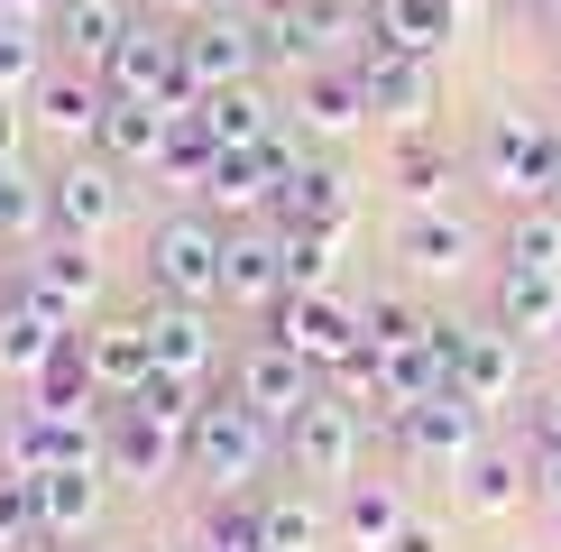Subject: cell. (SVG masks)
<instances>
[{"label": "cell", "instance_id": "6da1fadb", "mask_svg": "<svg viewBox=\"0 0 561 552\" xmlns=\"http://www.w3.org/2000/svg\"><path fill=\"white\" fill-rule=\"evenodd\" d=\"M267 451H276V424H259L240 396H203L194 433H184V470H194L213 497H240L249 479L267 470Z\"/></svg>", "mask_w": 561, "mask_h": 552}, {"label": "cell", "instance_id": "7a4b0ae2", "mask_svg": "<svg viewBox=\"0 0 561 552\" xmlns=\"http://www.w3.org/2000/svg\"><path fill=\"white\" fill-rule=\"evenodd\" d=\"M221 258H230V230L213 212H175L148 230V286L167 304H221Z\"/></svg>", "mask_w": 561, "mask_h": 552}, {"label": "cell", "instance_id": "3957f363", "mask_svg": "<svg viewBox=\"0 0 561 552\" xmlns=\"http://www.w3.org/2000/svg\"><path fill=\"white\" fill-rule=\"evenodd\" d=\"M552 166H561V129L552 120H534V111H497L488 120V138H479V175H488V194L497 203H543V184H552Z\"/></svg>", "mask_w": 561, "mask_h": 552}, {"label": "cell", "instance_id": "277c9868", "mask_svg": "<svg viewBox=\"0 0 561 552\" xmlns=\"http://www.w3.org/2000/svg\"><path fill=\"white\" fill-rule=\"evenodd\" d=\"M267 332L286 341V350H304L313 368H341V359L368 350V304H350L341 286H322V295H276V304H267Z\"/></svg>", "mask_w": 561, "mask_h": 552}, {"label": "cell", "instance_id": "5b68a950", "mask_svg": "<svg viewBox=\"0 0 561 552\" xmlns=\"http://www.w3.org/2000/svg\"><path fill=\"white\" fill-rule=\"evenodd\" d=\"M359 442H368V414L341 396H313L286 424V460H295V479H332V488H350V479H359Z\"/></svg>", "mask_w": 561, "mask_h": 552}, {"label": "cell", "instance_id": "8992f818", "mask_svg": "<svg viewBox=\"0 0 561 552\" xmlns=\"http://www.w3.org/2000/svg\"><path fill=\"white\" fill-rule=\"evenodd\" d=\"M230 396L259 414V424H276V433H286L295 414L322 396V387H313V359H304V350H286V341L267 332V341H249V350H240V368H230Z\"/></svg>", "mask_w": 561, "mask_h": 552}, {"label": "cell", "instance_id": "52a82bcc", "mask_svg": "<svg viewBox=\"0 0 561 552\" xmlns=\"http://www.w3.org/2000/svg\"><path fill=\"white\" fill-rule=\"evenodd\" d=\"M184 433H194V424H167V414H148V405H111V424H102L111 479H138V488L175 479L184 470Z\"/></svg>", "mask_w": 561, "mask_h": 552}, {"label": "cell", "instance_id": "ba28073f", "mask_svg": "<svg viewBox=\"0 0 561 552\" xmlns=\"http://www.w3.org/2000/svg\"><path fill=\"white\" fill-rule=\"evenodd\" d=\"M359 83H368V120H387L396 138L433 129V111H442V56H359Z\"/></svg>", "mask_w": 561, "mask_h": 552}, {"label": "cell", "instance_id": "9c48e42d", "mask_svg": "<svg viewBox=\"0 0 561 552\" xmlns=\"http://www.w3.org/2000/svg\"><path fill=\"white\" fill-rule=\"evenodd\" d=\"M479 424H488V405H470L460 387H442V396L396 414V442H405L414 460H433V470H460V460L479 451Z\"/></svg>", "mask_w": 561, "mask_h": 552}, {"label": "cell", "instance_id": "30bf717a", "mask_svg": "<svg viewBox=\"0 0 561 552\" xmlns=\"http://www.w3.org/2000/svg\"><path fill=\"white\" fill-rule=\"evenodd\" d=\"M259 28L249 19H184V83L194 92H221V83H259Z\"/></svg>", "mask_w": 561, "mask_h": 552}, {"label": "cell", "instance_id": "8fae6325", "mask_svg": "<svg viewBox=\"0 0 561 552\" xmlns=\"http://www.w3.org/2000/svg\"><path fill=\"white\" fill-rule=\"evenodd\" d=\"M102 111H111V92H102V74H83V65L37 74V92H28V120L56 138V148H102Z\"/></svg>", "mask_w": 561, "mask_h": 552}, {"label": "cell", "instance_id": "7c38bea8", "mask_svg": "<svg viewBox=\"0 0 561 552\" xmlns=\"http://www.w3.org/2000/svg\"><path fill=\"white\" fill-rule=\"evenodd\" d=\"M451 387L470 405H516V387H525V341L506 332V322H488V332H460V350H451Z\"/></svg>", "mask_w": 561, "mask_h": 552}, {"label": "cell", "instance_id": "4fadbf2b", "mask_svg": "<svg viewBox=\"0 0 561 552\" xmlns=\"http://www.w3.org/2000/svg\"><path fill=\"white\" fill-rule=\"evenodd\" d=\"M46 184H56V230H75V240H102V230H121V212H129L111 157H75V166H56Z\"/></svg>", "mask_w": 561, "mask_h": 552}, {"label": "cell", "instance_id": "5bb4252c", "mask_svg": "<svg viewBox=\"0 0 561 552\" xmlns=\"http://www.w3.org/2000/svg\"><path fill=\"white\" fill-rule=\"evenodd\" d=\"M138 322H148V350H157V368H167V378H213V368H221L213 304H167V295H157Z\"/></svg>", "mask_w": 561, "mask_h": 552}, {"label": "cell", "instance_id": "9a60e30c", "mask_svg": "<svg viewBox=\"0 0 561 552\" xmlns=\"http://www.w3.org/2000/svg\"><path fill=\"white\" fill-rule=\"evenodd\" d=\"M28 276L37 304H56L65 322H83V304L102 295V258H92V240H75V230H56V240H37V258L19 267Z\"/></svg>", "mask_w": 561, "mask_h": 552}, {"label": "cell", "instance_id": "2e32d148", "mask_svg": "<svg viewBox=\"0 0 561 552\" xmlns=\"http://www.w3.org/2000/svg\"><path fill=\"white\" fill-rule=\"evenodd\" d=\"M460 37L451 0H368V46L359 56H442Z\"/></svg>", "mask_w": 561, "mask_h": 552}, {"label": "cell", "instance_id": "e0dca14e", "mask_svg": "<svg viewBox=\"0 0 561 552\" xmlns=\"http://www.w3.org/2000/svg\"><path fill=\"white\" fill-rule=\"evenodd\" d=\"M65 332H75V322H65L56 304H37V295H28V276H19V286L0 295V378H19V387H28Z\"/></svg>", "mask_w": 561, "mask_h": 552}, {"label": "cell", "instance_id": "ac0fdd59", "mask_svg": "<svg viewBox=\"0 0 561 552\" xmlns=\"http://www.w3.org/2000/svg\"><path fill=\"white\" fill-rule=\"evenodd\" d=\"M286 295V230L276 221H249L230 230V258H221V304H276Z\"/></svg>", "mask_w": 561, "mask_h": 552}, {"label": "cell", "instance_id": "d6986e66", "mask_svg": "<svg viewBox=\"0 0 561 552\" xmlns=\"http://www.w3.org/2000/svg\"><path fill=\"white\" fill-rule=\"evenodd\" d=\"M470 221L451 212V203H414L405 221H396V258H405V276H460L470 267Z\"/></svg>", "mask_w": 561, "mask_h": 552}, {"label": "cell", "instance_id": "ffe728a7", "mask_svg": "<svg viewBox=\"0 0 561 552\" xmlns=\"http://www.w3.org/2000/svg\"><path fill=\"white\" fill-rule=\"evenodd\" d=\"M167 129H175V111H167V102L111 92V111H102V157H111L121 175H157V157H167Z\"/></svg>", "mask_w": 561, "mask_h": 552}, {"label": "cell", "instance_id": "44dd1931", "mask_svg": "<svg viewBox=\"0 0 561 552\" xmlns=\"http://www.w3.org/2000/svg\"><path fill=\"white\" fill-rule=\"evenodd\" d=\"M83 350H92V387H102V405H129L138 387L157 378L148 322H92V332H83Z\"/></svg>", "mask_w": 561, "mask_h": 552}, {"label": "cell", "instance_id": "7402d4cb", "mask_svg": "<svg viewBox=\"0 0 561 552\" xmlns=\"http://www.w3.org/2000/svg\"><path fill=\"white\" fill-rule=\"evenodd\" d=\"M295 120L313 138H350L368 120V83L359 65H313V74H295Z\"/></svg>", "mask_w": 561, "mask_h": 552}, {"label": "cell", "instance_id": "603a6c76", "mask_svg": "<svg viewBox=\"0 0 561 552\" xmlns=\"http://www.w3.org/2000/svg\"><path fill=\"white\" fill-rule=\"evenodd\" d=\"M102 479L111 470H46L37 479V534L46 543H83L102 525Z\"/></svg>", "mask_w": 561, "mask_h": 552}, {"label": "cell", "instance_id": "cb8c5ba5", "mask_svg": "<svg viewBox=\"0 0 561 552\" xmlns=\"http://www.w3.org/2000/svg\"><path fill=\"white\" fill-rule=\"evenodd\" d=\"M276 221H322V230H350L359 221V194H350V175L332 157H304L286 175V194H276Z\"/></svg>", "mask_w": 561, "mask_h": 552}, {"label": "cell", "instance_id": "d4e9b609", "mask_svg": "<svg viewBox=\"0 0 561 552\" xmlns=\"http://www.w3.org/2000/svg\"><path fill=\"white\" fill-rule=\"evenodd\" d=\"M129 0H65L56 10V37H65V65H83V74H102L111 65V46L129 37Z\"/></svg>", "mask_w": 561, "mask_h": 552}, {"label": "cell", "instance_id": "484cf974", "mask_svg": "<svg viewBox=\"0 0 561 552\" xmlns=\"http://www.w3.org/2000/svg\"><path fill=\"white\" fill-rule=\"evenodd\" d=\"M405 488L396 479H350L341 488V534H350V552H387L396 534H405Z\"/></svg>", "mask_w": 561, "mask_h": 552}, {"label": "cell", "instance_id": "4316f807", "mask_svg": "<svg viewBox=\"0 0 561 552\" xmlns=\"http://www.w3.org/2000/svg\"><path fill=\"white\" fill-rule=\"evenodd\" d=\"M28 405H37V414H92V405H102V387H92V350H83V332H65L56 350H46V368L28 378Z\"/></svg>", "mask_w": 561, "mask_h": 552}, {"label": "cell", "instance_id": "83f0119b", "mask_svg": "<svg viewBox=\"0 0 561 552\" xmlns=\"http://www.w3.org/2000/svg\"><path fill=\"white\" fill-rule=\"evenodd\" d=\"M56 240V184H37L28 166H0V249H37Z\"/></svg>", "mask_w": 561, "mask_h": 552}, {"label": "cell", "instance_id": "f1b7e54d", "mask_svg": "<svg viewBox=\"0 0 561 552\" xmlns=\"http://www.w3.org/2000/svg\"><path fill=\"white\" fill-rule=\"evenodd\" d=\"M203 129L221 138V148H259V138H276V102L259 83H221V92H203Z\"/></svg>", "mask_w": 561, "mask_h": 552}, {"label": "cell", "instance_id": "f546056e", "mask_svg": "<svg viewBox=\"0 0 561 552\" xmlns=\"http://www.w3.org/2000/svg\"><path fill=\"white\" fill-rule=\"evenodd\" d=\"M497 322H506L516 341H552V322H561V276L506 267V276H497Z\"/></svg>", "mask_w": 561, "mask_h": 552}, {"label": "cell", "instance_id": "4dcf8cb0", "mask_svg": "<svg viewBox=\"0 0 561 552\" xmlns=\"http://www.w3.org/2000/svg\"><path fill=\"white\" fill-rule=\"evenodd\" d=\"M460 479H470V488H460V497H470L479 506V516H516V506H525V488H534V460H516V451H470V460H460Z\"/></svg>", "mask_w": 561, "mask_h": 552}, {"label": "cell", "instance_id": "1f68e13d", "mask_svg": "<svg viewBox=\"0 0 561 552\" xmlns=\"http://www.w3.org/2000/svg\"><path fill=\"white\" fill-rule=\"evenodd\" d=\"M286 230V295H322L341 276V240L350 230H322V221H276Z\"/></svg>", "mask_w": 561, "mask_h": 552}, {"label": "cell", "instance_id": "d6a6232c", "mask_svg": "<svg viewBox=\"0 0 561 552\" xmlns=\"http://www.w3.org/2000/svg\"><path fill=\"white\" fill-rule=\"evenodd\" d=\"M396 194H405V212L451 194V148H442L433 129H405V138H396Z\"/></svg>", "mask_w": 561, "mask_h": 552}, {"label": "cell", "instance_id": "836d02e7", "mask_svg": "<svg viewBox=\"0 0 561 552\" xmlns=\"http://www.w3.org/2000/svg\"><path fill=\"white\" fill-rule=\"evenodd\" d=\"M213 166H221V138L203 129V111H175V129H167V157H157V175H167V184H184V194H203V184H213Z\"/></svg>", "mask_w": 561, "mask_h": 552}, {"label": "cell", "instance_id": "e575fe53", "mask_svg": "<svg viewBox=\"0 0 561 552\" xmlns=\"http://www.w3.org/2000/svg\"><path fill=\"white\" fill-rule=\"evenodd\" d=\"M506 267L561 276V212H552V203H525V212L506 221Z\"/></svg>", "mask_w": 561, "mask_h": 552}, {"label": "cell", "instance_id": "d590c367", "mask_svg": "<svg viewBox=\"0 0 561 552\" xmlns=\"http://www.w3.org/2000/svg\"><path fill=\"white\" fill-rule=\"evenodd\" d=\"M414 341H433V313L414 295H378L368 304V350H414Z\"/></svg>", "mask_w": 561, "mask_h": 552}, {"label": "cell", "instance_id": "8d00e7d4", "mask_svg": "<svg viewBox=\"0 0 561 552\" xmlns=\"http://www.w3.org/2000/svg\"><path fill=\"white\" fill-rule=\"evenodd\" d=\"M37 74H46V46H37V28L0 19V92H10V102H28V92H37Z\"/></svg>", "mask_w": 561, "mask_h": 552}, {"label": "cell", "instance_id": "74e56055", "mask_svg": "<svg viewBox=\"0 0 561 552\" xmlns=\"http://www.w3.org/2000/svg\"><path fill=\"white\" fill-rule=\"evenodd\" d=\"M37 479H19V470H0V552H37Z\"/></svg>", "mask_w": 561, "mask_h": 552}, {"label": "cell", "instance_id": "f35d334b", "mask_svg": "<svg viewBox=\"0 0 561 552\" xmlns=\"http://www.w3.org/2000/svg\"><path fill=\"white\" fill-rule=\"evenodd\" d=\"M259 525H267V552H313V543H322L313 497H267V506H259Z\"/></svg>", "mask_w": 561, "mask_h": 552}, {"label": "cell", "instance_id": "ab89813d", "mask_svg": "<svg viewBox=\"0 0 561 552\" xmlns=\"http://www.w3.org/2000/svg\"><path fill=\"white\" fill-rule=\"evenodd\" d=\"M203 543H230V552H267V525H259V506H249V497H221V506H213V525H203Z\"/></svg>", "mask_w": 561, "mask_h": 552}, {"label": "cell", "instance_id": "60d3db41", "mask_svg": "<svg viewBox=\"0 0 561 552\" xmlns=\"http://www.w3.org/2000/svg\"><path fill=\"white\" fill-rule=\"evenodd\" d=\"M525 433H534V451H561V378L525 396Z\"/></svg>", "mask_w": 561, "mask_h": 552}, {"label": "cell", "instance_id": "b9f144b4", "mask_svg": "<svg viewBox=\"0 0 561 552\" xmlns=\"http://www.w3.org/2000/svg\"><path fill=\"white\" fill-rule=\"evenodd\" d=\"M65 0H0V19H19V28H56Z\"/></svg>", "mask_w": 561, "mask_h": 552}, {"label": "cell", "instance_id": "7bdbcfd3", "mask_svg": "<svg viewBox=\"0 0 561 552\" xmlns=\"http://www.w3.org/2000/svg\"><path fill=\"white\" fill-rule=\"evenodd\" d=\"M534 497L561 506V451H534Z\"/></svg>", "mask_w": 561, "mask_h": 552}, {"label": "cell", "instance_id": "ee69618b", "mask_svg": "<svg viewBox=\"0 0 561 552\" xmlns=\"http://www.w3.org/2000/svg\"><path fill=\"white\" fill-rule=\"evenodd\" d=\"M10 157H19V102L0 92V166H10Z\"/></svg>", "mask_w": 561, "mask_h": 552}, {"label": "cell", "instance_id": "f6af8a7d", "mask_svg": "<svg viewBox=\"0 0 561 552\" xmlns=\"http://www.w3.org/2000/svg\"><path fill=\"white\" fill-rule=\"evenodd\" d=\"M203 10H213V0H148V19H175V28H184V19H203Z\"/></svg>", "mask_w": 561, "mask_h": 552}, {"label": "cell", "instance_id": "bcb514c9", "mask_svg": "<svg viewBox=\"0 0 561 552\" xmlns=\"http://www.w3.org/2000/svg\"><path fill=\"white\" fill-rule=\"evenodd\" d=\"M387 552H442V534H433V525H405V534H396Z\"/></svg>", "mask_w": 561, "mask_h": 552}, {"label": "cell", "instance_id": "7dc6e473", "mask_svg": "<svg viewBox=\"0 0 561 552\" xmlns=\"http://www.w3.org/2000/svg\"><path fill=\"white\" fill-rule=\"evenodd\" d=\"M479 10H488V0H451V19H460V28H470V19H479Z\"/></svg>", "mask_w": 561, "mask_h": 552}, {"label": "cell", "instance_id": "c3c4849f", "mask_svg": "<svg viewBox=\"0 0 561 552\" xmlns=\"http://www.w3.org/2000/svg\"><path fill=\"white\" fill-rule=\"evenodd\" d=\"M543 203H552V212H561V166H552V184H543Z\"/></svg>", "mask_w": 561, "mask_h": 552}, {"label": "cell", "instance_id": "681fc988", "mask_svg": "<svg viewBox=\"0 0 561 552\" xmlns=\"http://www.w3.org/2000/svg\"><path fill=\"white\" fill-rule=\"evenodd\" d=\"M525 10H552V19H561V0H525Z\"/></svg>", "mask_w": 561, "mask_h": 552}, {"label": "cell", "instance_id": "f907efd6", "mask_svg": "<svg viewBox=\"0 0 561 552\" xmlns=\"http://www.w3.org/2000/svg\"><path fill=\"white\" fill-rule=\"evenodd\" d=\"M543 350H552V359H561V322H552V341H543Z\"/></svg>", "mask_w": 561, "mask_h": 552}, {"label": "cell", "instance_id": "816d5d0a", "mask_svg": "<svg viewBox=\"0 0 561 552\" xmlns=\"http://www.w3.org/2000/svg\"><path fill=\"white\" fill-rule=\"evenodd\" d=\"M552 534H561V506H552Z\"/></svg>", "mask_w": 561, "mask_h": 552}, {"label": "cell", "instance_id": "f5cc1de1", "mask_svg": "<svg viewBox=\"0 0 561 552\" xmlns=\"http://www.w3.org/2000/svg\"><path fill=\"white\" fill-rule=\"evenodd\" d=\"M203 552H230V543H203Z\"/></svg>", "mask_w": 561, "mask_h": 552}, {"label": "cell", "instance_id": "db71d44e", "mask_svg": "<svg viewBox=\"0 0 561 552\" xmlns=\"http://www.w3.org/2000/svg\"><path fill=\"white\" fill-rule=\"evenodd\" d=\"M65 552H75V543H65Z\"/></svg>", "mask_w": 561, "mask_h": 552}]
</instances>
